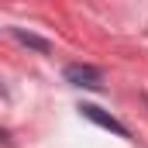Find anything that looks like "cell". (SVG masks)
<instances>
[{
  "label": "cell",
  "mask_w": 148,
  "mask_h": 148,
  "mask_svg": "<svg viewBox=\"0 0 148 148\" xmlns=\"http://www.w3.org/2000/svg\"><path fill=\"white\" fill-rule=\"evenodd\" d=\"M79 114L86 117V121H93L97 127H103V131H114L117 138H131V131L114 117V114H107V110H100L97 103H79Z\"/></svg>",
  "instance_id": "obj_2"
},
{
  "label": "cell",
  "mask_w": 148,
  "mask_h": 148,
  "mask_svg": "<svg viewBox=\"0 0 148 148\" xmlns=\"http://www.w3.org/2000/svg\"><path fill=\"white\" fill-rule=\"evenodd\" d=\"M10 35L17 38L21 45H28V48L41 52V55H48V52H52V41H48V38H41V35H35V31H24V28H10Z\"/></svg>",
  "instance_id": "obj_3"
},
{
  "label": "cell",
  "mask_w": 148,
  "mask_h": 148,
  "mask_svg": "<svg viewBox=\"0 0 148 148\" xmlns=\"http://www.w3.org/2000/svg\"><path fill=\"white\" fill-rule=\"evenodd\" d=\"M66 83L69 86H83V90H103V73L97 66H86V62H73L66 66Z\"/></svg>",
  "instance_id": "obj_1"
}]
</instances>
